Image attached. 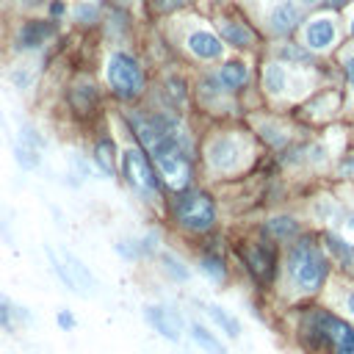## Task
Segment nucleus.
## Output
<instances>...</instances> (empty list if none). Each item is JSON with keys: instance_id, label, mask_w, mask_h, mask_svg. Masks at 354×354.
Segmentation results:
<instances>
[{"instance_id": "obj_32", "label": "nucleus", "mask_w": 354, "mask_h": 354, "mask_svg": "<svg viewBox=\"0 0 354 354\" xmlns=\"http://www.w3.org/2000/svg\"><path fill=\"white\" fill-rule=\"evenodd\" d=\"M346 310L354 315V290H351V293H348V299H346Z\"/></svg>"}, {"instance_id": "obj_2", "label": "nucleus", "mask_w": 354, "mask_h": 354, "mask_svg": "<svg viewBox=\"0 0 354 354\" xmlns=\"http://www.w3.org/2000/svg\"><path fill=\"white\" fill-rule=\"evenodd\" d=\"M152 155H155V163H158L160 177H166V183H169L171 188H185V185L191 183L188 147H185V141L180 138L177 130L166 133V136L155 144Z\"/></svg>"}, {"instance_id": "obj_7", "label": "nucleus", "mask_w": 354, "mask_h": 354, "mask_svg": "<svg viewBox=\"0 0 354 354\" xmlns=\"http://www.w3.org/2000/svg\"><path fill=\"white\" fill-rule=\"evenodd\" d=\"M241 155H243V149H241L238 138H232V136H221V138H216V141L207 147V160H210V166L218 169V171H232V169H238Z\"/></svg>"}, {"instance_id": "obj_28", "label": "nucleus", "mask_w": 354, "mask_h": 354, "mask_svg": "<svg viewBox=\"0 0 354 354\" xmlns=\"http://www.w3.org/2000/svg\"><path fill=\"white\" fill-rule=\"evenodd\" d=\"M279 55H282V58H290V61H301V64H307V61H310V53H307V50H301V47H290V44H288V47H282V50H279Z\"/></svg>"}, {"instance_id": "obj_30", "label": "nucleus", "mask_w": 354, "mask_h": 354, "mask_svg": "<svg viewBox=\"0 0 354 354\" xmlns=\"http://www.w3.org/2000/svg\"><path fill=\"white\" fill-rule=\"evenodd\" d=\"M55 321H58V326H61V329H75V315H72V313H66V310H61V313L55 315Z\"/></svg>"}, {"instance_id": "obj_22", "label": "nucleus", "mask_w": 354, "mask_h": 354, "mask_svg": "<svg viewBox=\"0 0 354 354\" xmlns=\"http://www.w3.org/2000/svg\"><path fill=\"white\" fill-rule=\"evenodd\" d=\"M39 149H41V147L28 144V141L19 138V144H17V149H14L17 163H19L22 169H36V166H39Z\"/></svg>"}, {"instance_id": "obj_21", "label": "nucleus", "mask_w": 354, "mask_h": 354, "mask_svg": "<svg viewBox=\"0 0 354 354\" xmlns=\"http://www.w3.org/2000/svg\"><path fill=\"white\" fill-rule=\"evenodd\" d=\"M207 315H210V318H213V321H216V324H218L230 337H238V335H241V324H238L227 310H221V307L210 304V307H207Z\"/></svg>"}, {"instance_id": "obj_37", "label": "nucleus", "mask_w": 354, "mask_h": 354, "mask_svg": "<svg viewBox=\"0 0 354 354\" xmlns=\"http://www.w3.org/2000/svg\"><path fill=\"white\" fill-rule=\"evenodd\" d=\"M351 33H354V17H351Z\"/></svg>"}, {"instance_id": "obj_4", "label": "nucleus", "mask_w": 354, "mask_h": 354, "mask_svg": "<svg viewBox=\"0 0 354 354\" xmlns=\"http://www.w3.org/2000/svg\"><path fill=\"white\" fill-rule=\"evenodd\" d=\"M174 213H177V221L185 230H194V232H205L216 221V205L205 191L183 194L174 205Z\"/></svg>"}, {"instance_id": "obj_6", "label": "nucleus", "mask_w": 354, "mask_h": 354, "mask_svg": "<svg viewBox=\"0 0 354 354\" xmlns=\"http://www.w3.org/2000/svg\"><path fill=\"white\" fill-rule=\"evenodd\" d=\"M124 177H127V183H130L133 188H138V191H144V194H152V191H158V185H160V180H158V174H155L149 158H147L141 149H127V152H124Z\"/></svg>"}, {"instance_id": "obj_14", "label": "nucleus", "mask_w": 354, "mask_h": 354, "mask_svg": "<svg viewBox=\"0 0 354 354\" xmlns=\"http://www.w3.org/2000/svg\"><path fill=\"white\" fill-rule=\"evenodd\" d=\"M218 80H221L224 88H241L249 80V69L241 61H227L221 66V72H218Z\"/></svg>"}, {"instance_id": "obj_35", "label": "nucleus", "mask_w": 354, "mask_h": 354, "mask_svg": "<svg viewBox=\"0 0 354 354\" xmlns=\"http://www.w3.org/2000/svg\"><path fill=\"white\" fill-rule=\"evenodd\" d=\"M50 11H53V14H55V17H58V14H61V11H64V6H61V3H53V8H50Z\"/></svg>"}, {"instance_id": "obj_34", "label": "nucleus", "mask_w": 354, "mask_h": 354, "mask_svg": "<svg viewBox=\"0 0 354 354\" xmlns=\"http://www.w3.org/2000/svg\"><path fill=\"white\" fill-rule=\"evenodd\" d=\"M0 324L8 326V310H6V307H0Z\"/></svg>"}, {"instance_id": "obj_26", "label": "nucleus", "mask_w": 354, "mask_h": 354, "mask_svg": "<svg viewBox=\"0 0 354 354\" xmlns=\"http://www.w3.org/2000/svg\"><path fill=\"white\" fill-rule=\"evenodd\" d=\"M160 260H163L166 271H169V274H171L174 279H188V277H191V274H188V268H185V266H183V263H180V260H177L174 254L163 252V254H160Z\"/></svg>"}, {"instance_id": "obj_5", "label": "nucleus", "mask_w": 354, "mask_h": 354, "mask_svg": "<svg viewBox=\"0 0 354 354\" xmlns=\"http://www.w3.org/2000/svg\"><path fill=\"white\" fill-rule=\"evenodd\" d=\"M50 257H53L55 274L61 277V282H64L66 288H72L75 293H91V290H94V277H91V271H88L72 252H64L61 260H58L53 252H50Z\"/></svg>"}, {"instance_id": "obj_19", "label": "nucleus", "mask_w": 354, "mask_h": 354, "mask_svg": "<svg viewBox=\"0 0 354 354\" xmlns=\"http://www.w3.org/2000/svg\"><path fill=\"white\" fill-rule=\"evenodd\" d=\"M263 83L268 88V94H285L288 88V72L282 64H268L263 72Z\"/></svg>"}, {"instance_id": "obj_29", "label": "nucleus", "mask_w": 354, "mask_h": 354, "mask_svg": "<svg viewBox=\"0 0 354 354\" xmlns=\"http://www.w3.org/2000/svg\"><path fill=\"white\" fill-rule=\"evenodd\" d=\"M75 17H77V22H94V19H97V6L83 3V6H77Z\"/></svg>"}, {"instance_id": "obj_18", "label": "nucleus", "mask_w": 354, "mask_h": 354, "mask_svg": "<svg viewBox=\"0 0 354 354\" xmlns=\"http://www.w3.org/2000/svg\"><path fill=\"white\" fill-rule=\"evenodd\" d=\"M266 232H268L271 238H277V241H290V238L299 235V224H296L290 216H277V218H271V221L266 224Z\"/></svg>"}, {"instance_id": "obj_31", "label": "nucleus", "mask_w": 354, "mask_h": 354, "mask_svg": "<svg viewBox=\"0 0 354 354\" xmlns=\"http://www.w3.org/2000/svg\"><path fill=\"white\" fill-rule=\"evenodd\" d=\"M343 66H346V77H348V83L354 86V53L346 58V64H343Z\"/></svg>"}, {"instance_id": "obj_9", "label": "nucleus", "mask_w": 354, "mask_h": 354, "mask_svg": "<svg viewBox=\"0 0 354 354\" xmlns=\"http://www.w3.org/2000/svg\"><path fill=\"white\" fill-rule=\"evenodd\" d=\"M335 39H337V25L332 17H315L304 30V41L310 50H329Z\"/></svg>"}, {"instance_id": "obj_36", "label": "nucleus", "mask_w": 354, "mask_h": 354, "mask_svg": "<svg viewBox=\"0 0 354 354\" xmlns=\"http://www.w3.org/2000/svg\"><path fill=\"white\" fill-rule=\"evenodd\" d=\"M25 3H28V6H36V3H41V0H25Z\"/></svg>"}, {"instance_id": "obj_27", "label": "nucleus", "mask_w": 354, "mask_h": 354, "mask_svg": "<svg viewBox=\"0 0 354 354\" xmlns=\"http://www.w3.org/2000/svg\"><path fill=\"white\" fill-rule=\"evenodd\" d=\"M149 6H152L158 14H171V11H177V8H183L185 0H149Z\"/></svg>"}, {"instance_id": "obj_12", "label": "nucleus", "mask_w": 354, "mask_h": 354, "mask_svg": "<svg viewBox=\"0 0 354 354\" xmlns=\"http://www.w3.org/2000/svg\"><path fill=\"white\" fill-rule=\"evenodd\" d=\"M188 50H191L196 58H202V61H213V58L221 55L224 44H221V39L213 36L210 30H194V33L188 36Z\"/></svg>"}, {"instance_id": "obj_13", "label": "nucleus", "mask_w": 354, "mask_h": 354, "mask_svg": "<svg viewBox=\"0 0 354 354\" xmlns=\"http://www.w3.org/2000/svg\"><path fill=\"white\" fill-rule=\"evenodd\" d=\"M246 263L257 279H271L274 277V254L266 246H252L246 252Z\"/></svg>"}, {"instance_id": "obj_3", "label": "nucleus", "mask_w": 354, "mask_h": 354, "mask_svg": "<svg viewBox=\"0 0 354 354\" xmlns=\"http://www.w3.org/2000/svg\"><path fill=\"white\" fill-rule=\"evenodd\" d=\"M108 83L116 97L122 100H136L144 88V72L138 61L127 53H113L108 58Z\"/></svg>"}, {"instance_id": "obj_38", "label": "nucleus", "mask_w": 354, "mask_h": 354, "mask_svg": "<svg viewBox=\"0 0 354 354\" xmlns=\"http://www.w3.org/2000/svg\"><path fill=\"white\" fill-rule=\"evenodd\" d=\"M304 3H315V0H304Z\"/></svg>"}, {"instance_id": "obj_20", "label": "nucleus", "mask_w": 354, "mask_h": 354, "mask_svg": "<svg viewBox=\"0 0 354 354\" xmlns=\"http://www.w3.org/2000/svg\"><path fill=\"white\" fill-rule=\"evenodd\" d=\"M191 337H194V343H196L199 348H205L207 354H227V348L218 343V337H216L213 332H207L205 326H199V324H191Z\"/></svg>"}, {"instance_id": "obj_10", "label": "nucleus", "mask_w": 354, "mask_h": 354, "mask_svg": "<svg viewBox=\"0 0 354 354\" xmlns=\"http://www.w3.org/2000/svg\"><path fill=\"white\" fill-rule=\"evenodd\" d=\"M299 22H301V8H299L296 3H290V0H285V3H279V6H274V8H271V14H268V25H271V30H274V33H279V36L290 33Z\"/></svg>"}, {"instance_id": "obj_15", "label": "nucleus", "mask_w": 354, "mask_h": 354, "mask_svg": "<svg viewBox=\"0 0 354 354\" xmlns=\"http://www.w3.org/2000/svg\"><path fill=\"white\" fill-rule=\"evenodd\" d=\"M218 30H221L224 41H230L235 47H249L254 41V33L241 22H218Z\"/></svg>"}, {"instance_id": "obj_33", "label": "nucleus", "mask_w": 354, "mask_h": 354, "mask_svg": "<svg viewBox=\"0 0 354 354\" xmlns=\"http://www.w3.org/2000/svg\"><path fill=\"white\" fill-rule=\"evenodd\" d=\"M340 171H354V158L346 160V163H340Z\"/></svg>"}, {"instance_id": "obj_8", "label": "nucleus", "mask_w": 354, "mask_h": 354, "mask_svg": "<svg viewBox=\"0 0 354 354\" xmlns=\"http://www.w3.org/2000/svg\"><path fill=\"white\" fill-rule=\"evenodd\" d=\"M144 318H147L149 326H152L158 335H163L166 340H171V343L180 340V335H183V318H180V313L166 310V307H147V310H144Z\"/></svg>"}, {"instance_id": "obj_23", "label": "nucleus", "mask_w": 354, "mask_h": 354, "mask_svg": "<svg viewBox=\"0 0 354 354\" xmlns=\"http://www.w3.org/2000/svg\"><path fill=\"white\" fill-rule=\"evenodd\" d=\"M199 266H202V271H205L210 279H216V282H221V279L227 277V271H224V263H221V257H216V254H205Z\"/></svg>"}, {"instance_id": "obj_17", "label": "nucleus", "mask_w": 354, "mask_h": 354, "mask_svg": "<svg viewBox=\"0 0 354 354\" xmlns=\"http://www.w3.org/2000/svg\"><path fill=\"white\" fill-rule=\"evenodd\" d=\"M69 102L75 105L77 113H88L94 105H97V88L91 83H77L69 94Z\"/></svg>"}, {"instance_id": "obj_24", "label": "nucleus", "mask_w": 354, "mask_h": 354, "mask_svg": "<svg viewBox=\"0 0 354 354\" xmlns=\"http://www.w3.org/2000/svg\"><path fill=\"white\" fill-rule=\"evenodd\" d=\"M166 97H169L171 105H180V102L185 100V80L177 77V75L166 77Z\"/></svg>"}, {"instance_id": "obj_25", "label": "nucleus", "mask_w": 354, "mask_h": 354, "mask_svg": "<svg viewBox=\"0 0 354 354\" xmlns=\"http://www.w3.org/2000/svg\"><path fill=\"white\" fill-rule=\"evenodd\" d=\"M326 246L335 252V257H337L340 263H348V260L354 257V249H351L346 241H340L337 235H326Z\"/></svg>"}, {"instance_id": "obj_16", "label": "nucleus", "mask_w": 354, "mask_h": 354, "mask_svg": "<svg viewBox=\"0 0 354 354\" xmlns=\"http://www.w3.org/2000/svg\"><path fill=\"white\" fill-rule=\"evenodd\" d=\"M94 160H97V166L102 169V174L113 177V171H116V144H113L111 138L97 141V147H94Z\"/></svg>"}, {"instance_id": "obj_11", "label": "nucleus", "mask_w": 354, "mask_h": 354, "mask_svg": "<svg viewBox=\"0 0 354 354\" xmlns=\"http://www.w3.org/2000/svg\"><path fill=\"white\" fill-rule=\"evenodd\" d=\"M55 33V22H44V19H33L28 25H22L19 36H17V47L19 50H33L39 44H44V39H50Z\"/></svg>"}, {"instance_id": "obj_1", "label": "nucleus", "mask_w": 354, "mask_h": 354, "mask_svg": "<svg viewBox=\"0 0 354 354\" xmlns=\"http://www.w3.org/2000/svg\"><path fill=\"white\" fill-rule=\"evenodd\" d=\"M288 268L293 282L301 290H318L326 279V254L321 252V246L310 238L293 243L290 254H288Z\"/></svg>"}]
</instances>
